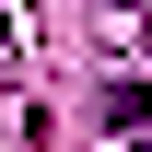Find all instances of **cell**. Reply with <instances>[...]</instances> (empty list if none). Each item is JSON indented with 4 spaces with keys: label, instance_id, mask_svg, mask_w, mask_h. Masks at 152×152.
I'll use <instances>...</instances> for the list:
<instances>
[{
    "label": "cell",
    "instance_id": "6da1fadb",
    "mask_svg": "<svg viewBox=\"0 0 152 152\" xmlns=\"http://www.w3.org/2000/svg\"><path fill=\"white\" fill-rule=\"evenodd\" d=\"M0 47H12V0H0Z\"/></svg>",
    "mask_w": 152,
    "mask_h": 152
},
{
    "label": "cell",
    "instance_id": "7a4b0ae2",
    "mask_svg": "<svg viewBox=\"0 0 152 152\" xmlns=\"http://www.w3.org/2000/svg\"><path fill=\"white\" fill-rule=\"evenodd\" d=\"M129 152H152V140H129Z\"/></svg>",
    "mask_w": 152,
    "mask_h": 152
},
{
    "label": "cell",
    "instance_id": "3957f363",
    "mask_svg": "<svg viewBox=\"0 0 152 152\" xmlns=\"http://www.w3.org/2000/svg\"><path fill=\"white\" fill-rule=\"evenodd\" d=\"M117 12H129V0H117Z\"/></svg>",
    "mask_w": 152,
    "mask_h": 152
}]
</instances>
